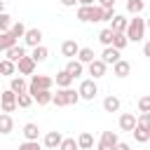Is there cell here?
<instances>
[{"mask_svg":"<svg viewBox=\"0 0 150 150\" xmlns=\"http://www.w3.org/2000/svg\"><path fill=\"white\" fill-rule=\"evenodd\" d=\"M124 35H127V40H129V42H141V40H143V35H145V19L134 16V19L129 21V26H127Z\"/></svg>","mask_w":150,"mask_h":150,"instance_id":"cell-1","label":"cell"},{"mask_svg":"<svg viewBox=\"0 0 150 150\" xmlns=\"http://www.w3.org/2000/svg\"><path fill=\"white\" fill-rule=\"evenodd\" d=\"M80 101V94L73 89V87H68V89H59L54 96H52V103H56L59 108H63V105H75Z\"/></svg>","mask_w":150,"mask_h":150,"instance_id":"cell-2","label":"cell"},{"mask_svg":"<svg viewBox=\"0 0 150 150\" xmlns=\"http://www.w3.org/2000/svg\"><path fill=\"white\" fill-rule=\"evenodd\" d=\"M52 87H54V77H49V75H33L30 82H28V94L42 91V89H52Z\"/></svg>","mask_w":150,"mask_h":150,"instance_id":"cell-3","label":"cell"},{"mask_svg":"<svg viewBox=\"0 0 150 150\" xmlns=\"http://www.w3.org/2000/svg\"><path fill=\"white\" fill-rule=\"evenodd\" d=\"M77 94H80V98H84V101H94L96 94H98L96 80H82L80 87H77Z\"/></svg>","mask_w":150,"mask_h":150,"instance_id":"cell-4","label":"cell"},{"mask_svg":"<svg viewBox=\"0 0 150 150\" xmlns=\"http://www.w3.org/2000/svg\"><path fill=\"white\" fill-rule=\"evenodd\" d=\"M0 108H2V112H14L19 105H16V94L12 91V89H7V91H0Z\"/></svg>","mask_w":150,"mask_h":150,"instance_id":"cell-5","label":"cell"},{"mask_svg":"<svg viewBox=\"0 0 150 150\" xmlns=\"http://www.w3.org/2000/svg\"><path fill=\"white\" fill-rule=\"evenodd\" d=\"M117 143H120V138H117L115 131H103L101 138H98V143H96V148L98 150H112Z\"/></svg>","mask_w":150,"mask_h":150,"instance_id":"cell-6","label":"cell"},{"mask_svg":"<svg viewBox=\"0 0 150 150\" xmlns=\"http://www.w3.org/2000/svg\"><path fill=\"white\" fill-rule=\"evenodd\" d=\"M23 42H26L28 47H38V45H42V30H40V28H26Z\"/></svg>","mask_w":150,"mask_h":150,"instance_id":"cell-7","label":"cell"},{"mask_svg":"<svg viewBox=\"0 0 150 150\" xmlns=\"http://www.w3.org/2000/svg\"><path fill=\"white\" fill-rule=\"evenodd\" d=\"M136 127H138L136 115H131V112H122V115H120V129H122V131H129V134H131Z\"/></svg>","mask_w":150,"mask_h":150,"instance_id":"cell-8","label":"cell"},{"mask_svg":"<svg viewBox=\"0 0 150 150\" xmlns=\"http://www.w3.org/2000/svg\"><path fill=\"white\" fill-rule=\"evenodd\" d=\"M61 141H63V136H61V131H47V134H45V138H42V143H45V148H49V150H59V145H61Z\"/></svg>","mask_w":150,"mask_h":150,"instance_id":"cell-9","label":"cell"},{"mask_svg":"<svg viewBox=\"0 0 150 150\" xmlns=\"http://www.w3.org/2000/svg\"><path fill=\"white\" fill-rule=\"evenodd\" d=\"M87 68H89V75H91V80H98V77H103V75H105V68H108V66H105L101 59H94V61H91Z\"/></svg>","mask_w":150,"mask_h":150,"instance_id":"cell-10","label":"cell"},{"mask_svg":"<svg viewBox=\"0 0 150 150\" xmlns=\"http://www.w3.org/2000/svg\"><path fill=\"white\" fill-rule=\"evenodd\" d=\"M77 52H80V45L75 42V40H66L63 45H61V54L70 61V59H75L77 56Z\"/></svg>","mask_w":150,"mask_h":150,"instance_id":"cell-11","label":"cell"},{"mask_svg":"<svg viewBox=\"0 0 150 150\" xmlns=\"http://www.w3.org/2000/svg\"><path fill=\"white\" fill-rule=\"evenodd\" d=\"M129 73H131V63L124 61V59H120V61L112 66V75L120 77V80H122V77H129Z\"/></svg>","mask_w":150,"mask_h":150,"instance_id":"cell-12","label":"cell"},{"mask_svg":"<svg viewBox=\"0 0 150 150\" xmlns=\"http://www.w3.org/2000/svg\"><path fill=\"white\" fill-rule=\"evenodd\" d=\"M127 26H129V19L122 16V14H115L112 21H110V30H112V33H124Z\"/></svg>","mask_w":150,"mask_h":150,"instance_id":"cell-13","label":"cell"},{"mask_svg":"<svg viewBox=\"0 0 150 150\" xmlns=\"http://www.w3.org/2000/svg\"><path fill=\"white\" fill-rule=\"evenodd\" d=\"M23 56H26V49H23L21 45H14L12 49H7V52H5V59H7V61H12V63H19Z\"/></svg>","mask_w":150,"mask_h":150,"instance_id":"cell-14","label":"cell"},{"mask_svg":"<svg viewBox=\"0 0 150 150\" xmlns=\"http://www.w3.org/2000/svg\"><path fill=\"white\" fill-rule=\"evenodd\" d=\"M101 61H103L105 66H115V63L120 61V52H117L115 47H105L103 54H101Z\"/></svg>","mask_w":150,"mask_h":150,"instance_id":"cell-15","label":"cell"},{"mask_svg":"<svg viewBox=\"0 0 150 150\" xmlns=\"http://www.w3.org/2000/svg\"><path fill=\"white\" fill-rule=\"evenodd\" d=\"M16 70H19L21 75H33V73H35V61H33L30 56H23V59L16 63Z\"/></svg>","mask_w":150,"mask_h":150,"instance_id":"cell-16","label":"cell"},{"mask_svg":"<svg viewBox=\"0 0 150 150\" xmlns=\"http://www.w3.org/2000/svg\"><path fill=\"white\" fill-rule=\"evenodd\" d=\"M63 70H66V73H68V75H70V77L75 80V77H80V75L84 73V66H82V63H80L77 59H70V61L66 63V68H63Z\"/></svg>","mask_w":150,"mask_h":150,"instance_id":"cell-17","label":"cell"},{"mask_svg":"<svg viewBox=\"0 0 150 150\" xmlns=\"http://www.w3.org/2000/svg\"><path fill=\"white\" fill-rule=\"evenodd\" d=\"M9 89L14 91V94H26L28 91V82L19 75V77H9Z\"/></svg>","mask_w":150,"mask_h":150,"instance_id":"cell-18","label":"cell"},{"mask_svg":"<svg viewBox=\"0 0 150 150\" xmlns=\"http://www.w3.org/2000/svg\"><path fill=\"white\" fill-rule=\"evenodd\" d=\"M21 134H23L26 141H38V136H40V127H38L35 122H28V124H23Z\"/></svg>","mask_w":150,"mask_h":150,"instance_id":"cell-19","label":"cell"},{"mask_svg":"<svg viewBox=\"0 0 150 150\" xmlns=\"http://www.w3.org/2000/svg\"><path fill=\"white\" fill-rule=\"evenodd\" d=\"M94 59H96V54H94L91 47H80V52H77V61H80L82 66H89Z\"/></svg>","mask_w":150,"mask_h":150,"instance_id":"cell-20","label":"cell"},{"mask_svg":"<svg viewBox=\"0 0 150 150\" xmlns=\"http://www.w3.org/2000/svg\"><path fill=\"white\" fill-rule=\"evenodd\" d=\"M33 96V101H38V105H47V103H52V89H42V91H33L30 94Z\"/></svg>","mask_w":150,"mask_h":150,"instance_id":"cell-21","label":"cell"},{"mask_svg":"<svg viewBox=\"0 0 150 150\" xmlns=\"http://www.w3.org/2000/svg\"><path fill=\"white\" fill-rule=\"evenodd\" d=\"M77 148H80V150H91V148H94V136H91L89 131H82V134L77 136Z\"/></svg>","mask_w":150,"mask_h":150,"instance_id":"cell-22","label":"cell"},{"mask_svg":"<svg viewBox=\"0 0 150 150\" xmlns=\"http://www.w3.org/2000/svg\"><path fill=\"white\" fill-rule=\"evenodd\" d=\"M12 129H14V120H12V115H7V112H0V134H12Z\"/></svg>","mask_w":150,"mask_h":150,"instance_id":"cell-23","label":"cell"},{"mask_svg":"<svg viewBox=\"0 0 150 150\" xmlns=\"http://www.w3.org/2000/svg\"><path fill=\"white\" fill-rule=\"evenodd\" d=\"M47 56H49V49H47L45 45H38V47H33V54H30V59H33L35 63H42V61H47Z\"/></svg>","mask_w":150,"mask_h":150,"instance_id":"cell-24","label":"cell"},{"mask_svg":"<svg viewBox=\"0 0 150 150\" xmlns=\"http://www.w3.org/2000/svg\"><path fill=\"white\" fill-rule=\"evenodd\" d=\"M54 82H56V87H59V89H68V87L73 84V77H70L66 70H59V73H56V77H54Z\"/></svg>","mask_w":150,"mask_h":150,"instance_id":"cell-25","label":"cell"},{"mask_svg":"<svg viewBox=\"0 0 150 150\" xmlns=\"http://www.w3.org/2000/svg\"><path fill=\"white\" fill-rule=\"evenodd\" d=\"M120 105H122V103H120V98H117V96H112V94L103 98V110H105V112H117V110H120Z\"/></svg>","mask_w":150,"mask_h":150,"instance_id":"cell-26","label":"cell"},{"mask_svg":"<svg viewBox=\"0 0 150 150\" xmlns=\"http://www.w3.org/2000/svg\"><path fill=\"white\" fill-rule=\"evenodd\" d=\"M14 73H16V63H12L7 59H0V75L2 77H14Z\"/></svg>","mask_w":150,"mask_h":150,"instance_id":"cell-27","label":"cell"},{"mask_svg":"<svg viewBox=\"0 0 150 150\" xmlns=\"http://www.w3.org/2000/svg\"><path fill=\"white\" fill-rule=\"evenodd\" d=\"M131 134H134V141H136V143H148V141H150V131L143 129V127H136Z\"/></svg>","mask_w":150,"mask_h":150,"instance_id":"cell-28","label":"cell"},{"mask_svg":"<svg viewBox=\"0 0 150 150\" xmlns=\"http://www.w3.org/2000/svg\"><path fill=\"white\" fill-rule=\"evenodd\" d=\"M16 45V40L9 35V33H0V52H7V49H12Z\"/></svg>","mask_w":150,"mask_h":150,"instance_id":"cell-29","label":"cell"},{"mask_svg":"<svg viewBox=\"0 0 150 150\" xmlns=\"http://www.w3.org/2000/svg\"><path fill=\"white\" fill-rule=\"evenodd\" d=\"M9 35H12L14 40L23 38V35H26V26H23L21 21H14V23H12V28H9Z\"/></svg>","mask_w":150,"mask_h":150,"instance_id":"cell-30","label":"cell"},{"mask_svg":"<svg viewBox=\"0 0 150 150\" xmlns=\"http://www.w3.org/2000/svg\"><path fill=\"white\" fill-rule=\"evenodd\" d=\"M129 45V40H127V35L124 33H112V47L120 52V49H124Z\"/></svg>","mask_w":150,"mask_h":150,"instance_id":"cell-31","label":"cell"},{"mask_svg":"<svg viewBox=\"0 0 150 150\" xmlns=\"http://www.w3.org/2000/svg\"><path fill=\"white\" fill-rule=\"evenodd\" d=\"M98 42H101L103 47H112V30H110V28H103V30L98 33Z\"/></svg>","mask_w":150,"mask_h":150,"instance_id":"cell-32","label":"cell"},{"mask_svg":"<svg viewBox=\"0 0 150 150\" xmlns=\"http://www.w3.org/2000/svg\"><path fill=\"white\" fill-rule=\"evenodd\" d=\"M12 23H14V21H12V16H9L7 12H2V14H0V33H9Z\"/></svg>","mask_w":150,"mask_h":150,"instance_id":"cell-33","label":"cell"},{"mask_svg":"<svg viewBox=\"0 0 150 150\" xmlns=\"http://www.w3.org/2000/svg\"><path fill=\"white\" fill-rule=\"evenodd\" d=\"M91 7H94V5H91ZM91 7H77V19H80L82 23L91 21Z\"/></svg>","mask_w":150,"mask_h":150,"instance_id":"cell-34","label":"cell"},{"mask_svg":"<svg viewBox=\"0 0 150 150\" xmlns=\"http://www.w3.org/2000/svg\"><path fill=\"white\" fill-rule=\"evenodd\" d=\"M30 103H33V96H30L28 91H26V94H16V105H19V108H28Z\"/></svg>","mask_w":150,"mask_h":150,"instance_id":"cell-35","label":"cell"},{"mask_svg":"<svg viewBox=\"0 0 150 150\" xmlns=\"http://www.w3.org/2000/svg\"><path fill=\"white\" fill-rule=\"evenodd\" d=\"M143 7H145V2H129V0H127V12H131V14H136V16L143 12Z\"/></svg>","mask_w":150,"mask_h":150,"instance_id":"cell-36","label":"cell"},{"mask_svg":"<svg viewBox=\"0 0 150 150\" xmlns=\"http://www.w3.org/2000/svg\"><path fill=\"white\" fill-rule=\"evenodd\" d=\"M59 150H80V148H77V141L75 138H63L61 145H59Z\"/></svg>","mask_w":150,"mask_h":150,"instance_id":"cell-37","label":"cell"},{"mask_svg":"<svg viewBox=\"0 0 150 150\" xmlns=\"http://www.w3.org/2000/svg\"><path fill=\"white\" fill-rule=\"evenodd\" d=\"M138 110L141 112H150V94H145V96L138 98Z\"/></svg>","mask_w":150,"mask_h":150,"instance_id":"cell-38","label":"cell"},{"mask_svg":"<svg viewBox=\"0 0 150 150\" xmlns=\"http://www.w3.org/2000/svg\"><path fill=\"white\" fill-rule=\"evenodd\" d=\"M136 120H138V127H143V129L150 131V112H141Z\"/></svg>","mask_w":150,"mask_h":150,"instance_id":"cell-39","label":"cell"},{"mask_svg":"<svg viewBox=\"0 0 150 150\" xmlns=\"http://www.w3.org/2000/svg\"><path fill=\"white\" fill-rule=\"evenodd\" d=\"M91 21H94V23L103 21V9H101L98 5H94V7H91Z\"/></svg>","mask_w":150,"mask_h":150,"instance_id":"cell-40","label":"cell"},{"mask_svg":"<svg viewBox=\"0 0 150 150\" xmlns=\"http://www.w3.org/2000/svg\"><path fill=\"white\" fill-rule=\"evenodd\" d=\"M19 150H42V148H40L38 141H23V143L19 145Z\"/></svg>","mask_w":150,"mask_h":150,"instance_id":"cell-41","label":"cell"},{"mask_svg":"<svg viewBox=\"0 0 150 150\" xmlns=\"http://www.w3.org/2000/svg\"><path fill=\"white\" fill-rule=\"evenodd\" d=\"M101 9H115V0H98Z\"/></svg>","mask_w":150,"mask_h":150,"instance_id":"cell-42","label":"cell"},{"mask_svg":"<svg viewBox=\"0 0 150 150\" xmlns=\"http://www.w3.org/2000/svg\"><path fill=\"white\" fill-rule=\"evenodd\" d=\"M115 16V9H103V21H112Z\"/></svg>","mask_w":150,"mask_h":150,"instance_id":"cell-43","label":"cell"},{"mask_svg":"<svg viewBox=\"0 0 150 150\" xmlns=\"http://www.w3.org/2000/svg\"><path fill=\"white\" fill-rule=\"evenodd\" d=\"M77 5L80 7H91V5H96V0H77Z\"/></svg>","mask_w":150,"mask_h":150,"instance_id":"cell-44","label":"cell"},{"mask_svg":"<svg viewBox=\"0 0 150 150\" xmlns=\"http://www.w3.org/2000/svg\"><path fill=\"white\" fill-rule=\"evenodd\" d=\"M112 150H131V148H129V145H127V143H122V141H120V143H117V145H115V148H112Z\"/></svg>","mask_w":150,"mask_h":150,"instance_id":"cell-45","label":"cell"},{"mask_svg":"<svg viewBox=\"0 0 150 150\" xmlns=\"http://www.w3.org/2000/svg\"><path fill=\"white\" fill-rule=\"evenodd\" d=\"M59 2H61L63 7H75V2H77V0H59Z\"/></svg>","mask_w":150,"mask_h":150,"instance_id":"cell-46","label":"cell"},{"mask_svg":"<svg viewBox=\"0 0 150 150\" xmlns=\"http://www.w3.org/2000/svg\"><path fill=\"white\" fill-rule=\"evenodd\" d=\"M143 54H145V56H148V59H150V40H148V42H145V45H143Z\"/></svg>","mask_w":150,"mask_h":150,"instance_id":"cell-47","label":"cell"},{"mask_svg":"<svg viewBox=\"0 0 150 150\" xmlns=\"http://www.w3.org/2000/svg\"><path fill=\"white\" fill-rule=\"evenodd\" d=\"M5 12V0H0V14Z\"/></svg>","mask_w":150,"mask_h":150,"instance_id":"cell-48","label":"cell"},{"mask_svg":"<svg viewBox=\"0 0 150 150\" xmlns=\"http://www.w3.org/2000/svg\"><path fill=\"white\" fill-rule=\"evenodd\" d=\"M145 28H150V19H148V21H145Z\"/></svg>","mask_w":150,"mask_h":150,"instance_id":"cell-49","label":"cell"},{"mask_svg":"<svg viewBox=\"0 0 150 150\" xmlns=\"http://www.w3.org/2000/svg\"><path fill=\"white\" fill-rule=\"evenodd\" d=\"M129 2H143V0H129Z\"/></svg>","mask_w":150,"mask_h":150,"instance_id":"cell-50","label":"cell"},{"mask_svg":"<svg viewBox=\"0 0 150 150\" xmlns=\"http://www.w3.org/2000/svg\"><path fill=\"white\" fill-rule=\"evenodd\" d=\"M5 2H7V0H5Z\"/></svg>","mask_w":150,"mask_h":150,"instance_id":"cell-51","label":"cell"}]
</instances>
